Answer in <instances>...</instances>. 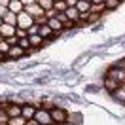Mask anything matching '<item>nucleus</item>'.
I'll return each mask as SVG.
<instances>
[{
  "label": "nucleus",
  "mask_w": 125,
  "mask_h": 125,
  "mask_svg": "<svg viewBox=\"0 0 125 125\" xmlns=\"http://www.w3.org/2000/svg\"><path fill=\"white\" fill-rule=\"evenodd\" d=\"M36 106H34V104H29V102H27V104H23V106H21V117H25V121H29V119H32V117H34V114H36Z\"/></svg>",
  "instance_id": "39448f33"
},
{
  "label": "nucleus",
  "mask_w": 125,
  "mask_h": 125,
  "mask_svg": "<svg viewBox=\"0 0 125 125\" xmlns=\"http://www.w3.org/2000/svg\"><path fill=\"white\" fill-rule=\"evenodd\" d=\"M6 42H8V46H10V47H11V46H17V38H15V36H11V38H8Z\"/></svg>",
  "instance_id": "c85d7f7f"
},
{
  "label": "nucleus",
  "mask_w": 125,
  "mask_h": 125,
  "mask_svg": "<svg viewBox=\"0 0 125 125\" xmlns=\"http://www.w3.org/2000/svg\"><path fill=\"white\" fill-rule=\"evenodd\" d=\"M23 11H27L29 15L32 17V19H36V17H40V15H44V10L40 8L38 4H31V6H25V10Z\"/></svg>",
  "instance_id": "0eeeda50"
},
{
  "label": "nucleus",
  "mask_w": 125,
  "mask_h": 125,
  "mask_svg": "<svg viewBox=\"0 0 125 125\" xmlns=\"http://www.w3.org/2000/svg\"><path fill=\"white\" fill-rule=\"evenodd\" d=\"M44 15H46V19H53V17L57 15V11L51 8V10H46V11H44Z\"/></svg>",
  "instance_id": "bb28decb"
},
{
  "label": "nucleus",
  "mask_w": 125,
  "mask_h": 125,
  "mask_svg": "<svg viewBox=\"0 0 125 125\" xmlns=\"http://www.w3.org/2000/svg\"><path fill=\"white\" fill-rule=\"evenodd\" d=\"M6 59H8L6 55H2V53H0V62H2V61H6Z\"/></svg>",
  "instance_id": "c9c22d12"
},
{
  "label": "nucleus",
  "mask_w": 125,
  "mask_h": 125,
  "mask_svg": "<svg viewBox=\"0 0 125 125\" xmlns=\"http://www.w3.org/2000/svg\"><path fill=\"white\" fill-rule=\"evenodd\" d=\"M15 21H17V15H15V13H11V11H6L4 17H2V23H4V25H11V27H15Z\"/></svg>",
  "instance_id": "4468645a"
},
{
  "label": "nucleus",
  "mask_w": 125,
  "mask_h": 125,
  "mask_svg": "<svg viewBox=\"0 0 125 125\" xmlns=\"http://www.w3.org/2000/svg\"><path fill=\"white\" fill-rule=\"evenodd\" d=\"M8 125H25V117H21V116L10 117V119H8Z\"/></svg>",
  "instance_id": "412c9836"
},
{
  "label": "nucleus",
  "mask_w": 125,
  "mask_h": 125,
  "mask_svg": "<svg viewBox=\"0 0 125 125\" xmlns=\"http://www.w3.org/2000/svg\"><path fill=\"white\" fill-rule=\"evenodd\" d=\"M8 114H6V110L4 108H0V125H4V123H8Z\"/></svg>",
  "instance_id": "b1692460"
},
{
  "label": "nucleus",
  "mask_w": 125,
  "mask_h": 125,
  "mask_svg": "<svg viewBox=\"0 0 125 125\" xmlns=\"http://www.w3.org/2000/svg\"><path fill=\"white\" fill-rule=\"evenodd\" d=\"M89 11H91V13H99V15H101L102 11H106V8H104V4H91Z\"/></svg>",
  "instance_id": "aec40b11"
},
{
  "label": "nucleus",
  "mask_w": 125,
  "mask_h": 125,
  "mask_svg": "<svg viewBox=\"0 0 125 125\" xmlns=\"http://www.w3.org/2000/svg\"><path fill=\"white\" fill-rule=\"evenodd\" d=\"M17 46L21 47V49H23L25 53H27V51L31 49V42H29V36H27V38H21V40H17Z\"/></svg>",
  "instance_id": "f3484780"
},
{
  "label": "nucleus",
  "mask_w": 125,
  "mask_h": 125,
  "mask_svg": "<svg viewBox=\"0 0 125 125\" xmlns=\"http://www.w3.org/2000/svg\"><path fill=\"white\" fill-rule=\"evenodd\" d=\"M25 125H40L38 121H34V119H29V121H25Z\"/></svg>",
  "instance_id": "473e14b6"
},
{
  "label": "nucleus",
  "mask_w": 125,
  "mask_h": 125,
  "mask_svg": "<svg viewBox=\"0 0 125 125\" xmlns=\"http://www.w3.org/2000/svg\"><path fill=\"white\" fill-rule=\"evenodd\" d=\"M23 4H21V2H19V0H10V4H8V11H11V13H21V11H23Z\"/></svg>",
  "instance_id": "f8f14e48"
},
{
  "label": "nucleus",
  "mask_w": 125,
  "mask_h": 125,
  "mask_svg": "<svg viewBox=\"0 0 125 125\" xmlns=\"http://www.w3.org/2000/svg\"><path fill=\"white\" fill-rule=\"evenodd\" d=\"M112 99H116L117 102H125V85H119V87H117L116 91L112 93Z\"/></svg>",
  "instance_id": "ddd939ff"
},
{
  "label": "nucleus",
  "mask_w": 125,
  "mask_h": 125,
  "mask_svg": "<svg viewBox=\"0 0 125 125\" xmlns=\"http://www.w3.org/2000/svg\"><path fill=\"white\" fill-rule=\"evenodd\" d=\"M21 4H23V8L25 6H31V4H36V0H19Z\"/></svg>",
  "instance_id": "c756f323"
},
{
  "label": "nucleus",
  "mask_w": 125,
  "mask_h": 125,
  "mask_svg": "<svg viewBox=\"0 0 125 125\" xmlns=\"http://www.w3.org/2000/svg\"><path fill=\"white\" fill-rule=\"evenodd\" d=\"M36 4H38V6L44 10V11H46V10H51V8H53V0H36Z\"/></svg>",
  "instance_id": "a211bd4d"
},
{
  "label": "nucleus",
  "mask_w": 125,
  "mask_h": 125,
  "mask_svg": "<svg viewBox=\"0 0 125 125\" xmlns=\"http://www.w3.org/2000/svg\"><path fill=\"white\" fill-rule=\"evenodd\" d=\"M34 34H38V25H31L27 29V36H34Z\"/></svg>",
  "instance_id": "393cba45"
},
{
  "label": "nucleus",
  "mask_w": 125,
  "mask_h": 125,
  "mask_svg": "<svg viewBox=\"0 0 125 125\" xmlns=\"http://www.w3.org/2000/svg\"><path fill=\"white\" fill-rule=\"evenodd\" d=\"M15 38H17V40L27 38V31H23V29H17V27H15Z\"/></svg>",
  "instance_id": "a878e982"
},
{
  "label": "nucleus",
  "mask_w": 125,
  "mask_h": 125,
  "mask_svg": "<svg viewBox=\"0 0 125 125\" xmlns=\"http://www.w3.org/2000/svg\"><path fill=\"white\" fill-rule=\"evenodd\" d=\"M4 125H8V123H4Z\"/></svg>",
  "instance_id": "a19ab883"
},
{
  "label": "nucleus",
  "mask_w": 125,
  "mask_h": 125,
  "mask_svg": "<svg viewBox=\"0 0 125 125\" xmlns=\"http://www.w3.org/2000/svg\"><path fill=\"white\" fill-rule=\"evenodd\" d=\"M64 4H66V8H74L78 4V0H64Z\"/></svg>",
  "instance_id": "cd10ccee"
},
{
  "label": "nucleus",
  "mask_w": 125,
  "mask_h": 125,
  "mask_svg": "<svg viewBox=\"0 0 125 125\" xmlns=\"http://www.w3.org/2000/svg\"><path fill=\"white\" fill-rule=\"evenodd\" d=\"M119 0H104V8H106V11L108 10H116V8H119Z\"/></svg>",
  "instance_id": "6ab92c4d"
},
{
  "label": "nucleus",
  "mask_w": 125,
  "mask_h": 125,
  "mask_svg": "<svg viewBox=\"0 0 125 125\" xmlns=\"http://www.w3.org/2000/svg\"><path fill=\"white\" fill-rule=\"evenodd\" d=\"M8 4H10V0H0V6H4V8H8Z\"/></svg>",
  "instance_id": "72a5a7b5"
},
{
  "label": "nucleus",
  "mask_w": 125,
  "mask_h": 125,
  "mask_svg": "<svg viewBox=\"0 0 125 125\" xmlns=\"http://www.w3.org/2000/svg\"><path fill=\"white\" fill-rule=\"evenodd\" d=\"M106 76L112 78L114 82H117L119 85H123V83H125V70H121L119 66H112V68L106 72Z\"/></svg>",
  "instance_id": "20e7f679"
},
{
  "label": "nucleus",
  "mask_w": 125,
  "mask_h": 125,
  "mask_svg": "<svg viewBox=\"0 0 125 125\" xmlns=\"http://www.w3.org/2000/svg\"><path fill=\"white\" fill-rule=\"evenodd\" d=\"M8 51H10L8 42H6V40H0V53H2V55H8Z\"/></svg>",
  "instance_id": "5701e85b"
},
{
  "label": "nucleus",
  "mask_w": 125,
  "mask_h": 125,
  "mask_svg": "<svg viewBox=\"0 0 125 125\" xmlns=\"http://www.w3.org/2000/svg\"><path fill=\"white\" fill-rule=\"evenodd\" d=\"M0 36H2V40H8L11 38V36H15V27H11V25H0Z\"/></svg>",
  "instance_id": "423d86ee"
},
{
  "label": "nucleus",
  "mask_w": 125,
  "mask_h": 125,
  "mask_svg": "<svg viewBox=\"0 0 125 125\" xmlns=\"http://www.w3.org/2000/svg\"><path fill=\"white\" fill-rule=\"evenodd\" d=\"M116 66H119V68H121V70H125V59H121V61L117 62Z\"/></svg>",
  "instance_id": "7c9ffc66"
},
{
  "label": "nucleus",
  "mask_w": 125,
  "mask_h": 125,
  "mask_svg": "<svg viewBox=\"0 0 125 125\" xmlns=\"http://www.w3.org/2000/svg\"><path fill=\"white\" fill-rule=\"evenodd\" d=\"M102 85H104V89H106V91L112 95V93H114V91L117 89V87H119V83H117V82H114L112 78H108V76H104V82H102Z\"/></svg>",
  "instance_id": "9d476101"
},
{
  "label": "nucleus",
  "mask_w": 125,
  "mask_h": 125,
  "mask_svg": "<svg viewBox=\"0 0 125 125\" xmlns=\"http://www.w3.org/2000/svg\"><path fill=\"white\" fill-rule=\"evenodd\" d=\"M6 11H8V8H4V6H0V19L4 17V13H6Z\"/></svg>",
  "instance_id": "2f4dec72"
},
{
  "label": "nucleus",
  "mask_w": 125,
  "mask_h": 125,
  "mask_svg": "<svg viewBox=\"0 0 125 125\" xmlns=\"http://www.w3.org/2000/svg\"><path fill=\"white\" fill-rule=\"evenodd\" d=\"M91 4H104V0H91Z\"/></svg>",
  "instance_id": "f704fd0d"
},
{
  "label": "nucleus",
  "mask_w": 125,
  "mask_h": 125,
  "mask_svg": "<svg viewBox=\"0 0 125 125\" xmlns=\"http://www.w3.org/2000/svg\"><path fill=\"white\" fill-rule=\"evenodd\" d=\"M31 25H34V19H32L27 11H21V13H17V21H15V27L17 29H23V31H27Z\"/></svg>",
  "instance_id": "f03ea898"
},
{
  "label": "nucleus",
  "mask_w": 125,
  "mask_h": 125,
  "mask_svg": "<svg viewBox=\"0 0 125 125\" xmlns=\"http://www.w3.org/2000/svg\"><path fill=\"white\" fill-rule=\"evenodd\" d=\"M74 8L78 10L80 13H85V11H89V8H91V2H83V0H78V4H76Z\"/></svg>",
  "instance_id": "2eb2a0df"
},
{
  "label": "nucleus",
  "mask_w": 125,
  "mask_h": 125,
  "mask_svg": "<svg viewBox=\"0 0 125 125\" xmlns=\"http://www.w3.org/2000/svg\"><path fill=\"white\" fill-rule=\"evenodd\" d=\"M53 10H55V11H66L64 0H61V2H53Z\"/></svg>",
  "instance_id": "4be33fe9"
},
{
  "label": "nucleus",
  "mask_w": 125,
  "mask_h": 125,
  "mask_svg": "<svg viewBox=\"0 0 125 125\" xmlns=\"http://www.w3.org/2000/svg\"><path fill=\"white\" fill-rule=\"evenodd\" d=\"M64 15L68 17V21H70V23H78L80 21V11L76 8H66V11H64Z\"/></svg>",
  "instance_id": "9b49d317"
},
{
  "label": "nucleus",
  "mask_w": 125,
  "mask_h": 125,
  "mask_svg": "<svg viewBox=\"0 0 125 125\" xmlns=\"http://www.w3.org/2000/svg\"><path fill=\"white\" fill-rule=\"evenodd\" d=\"M68 123H72V125H82V121H83V117H82V114H68V119H66Z\"/></svg>",
  "instance_id": "dca6fc26"
},
{
  "label": "nucleus",
  "mask_w": 125,
  "mask_h": 125,
  "mask_svg": "<svg viewBox=\"0 0 125 125\" xmlns=\"http://www.w3.org/2000/svg\"><path fill=\"white\" fill-rule=\"evenodd\" d=\"M0 25H2V19H0Z\"/></svg>",
  "instance_id": "58836bf2"
},
{
  "label": "nucleus",
  "mask_w": 125,
  "mask_h": 125,
  "mask_svg": "<svg viewBox=\"0 0 125 125\" xmlns=\"http://www.w3.org/2000/svg\"><path fill=\"white\" fill-rule=\"evenodd\" d=\"M47 27H49V29H51V31L55 32V36H59V34H62V31H64V27H62L61 23H59V21H57V19H47Z\"/></svg>",
  "instance_id": "6e6552de"
},
{
  "label": "nucleus",
  "mask_w": 125,
  "mask_h": 125,
  "mask_svg": "<svg viewBox=\"0 0 125 125\" xmlns=\"http://www.w3.org/2000/svg\"><path fill=\"white\" fill-rule=\"evenodd\" d=\"M53 2H61V0H53Z\"/></svg>",
  "instance_id": "4c0bfd02"
},
{
  "label": "nucleus",
  "mask_w": 125,
  "mask_h": 125,
  "mask_svg": "<svg viewBox=\"0 0 125 125\" xmlns=\"http://www.w3.org/2000/svg\"><path fill=\"white\" fill-rule=\"evenodd\" d=\"M123 85H125V83H123Z\"/></svg>",
  "instance_id": "79ce46f5"
},
{
  "label": "nucleus",
  "mask_w": 125,
  "mask_h": 125,
  "mask_svg": "<svg viewBox=\"0 0 125 125\" xmlns=\"http://www.w3.org/2000/svg\"><path fill=\"white\" fill-rule=\"evenodd\" d=\"M0 40H2V36H0Z\"/></svg>",
  "instance_id": "ea45409f"
},
{
  "label": "nucleus",
  "mask_w": 125,
  "mask_h": 125,
  "mask_svg": "<svg viewBox=\"0 0 125 125\" xmlns=\"http://www.w3.org/2000/svg\"><path fill=\"white\" fill-rule=\"evenodd\" d=\"M83 2H91V0H83Z\"/></svg>",
  "instance_id": "e433bc0d"
},
{
  "label": "nucleus",
  "mask_w": 125,
  "mask_h": 125,
  "mask_svg": "<svg viewBox=\"0 0 125 125\" xmlns=\"http://www.w3.org/2000/svg\"><path fill=\"white\" fill-rule=\"evenodd\" d=\"M32 119H34V121H38L40 125H53L51 116H49V110H44V108H38V110H36V114H34Z\"/></svg>",
  "instance_id": "7ed1b4c3"
},
{
  "label": "nucleus",
  "mask_w": 125,
  "mask_h": 125,
  "mask_svg": "<svg viewBox=\"0 0 125 125\" xmlns=\"http://www.w3.org/2000/svg\"><path fill=\"white\" fill-rule=\"evenodd\" d=\"M23 55H27V53H25V51H23V49H21L19 46H11L6 57H8V59H13V61H17V59H21Z\"/></svg>",
  "instance_id": "1a4fd4ad"
},
{
  "label": "nucleus",
  "mask_w": 125,
  "mask_h": 125,
  "mask_svg": "<svg viewBox=\"0 0 125 125\" xmlns=\"http://www.w3.org/2000/svg\"><path fill=\"white\" fill-rule=\"evenodd\" d=\"M49 116H51L53 125H61V123H66V119H68V112L62 110L61 106H55L53 110H49Z\"/></svg>",
  "instance_id": "f257e3e1"
}]
</instances>
